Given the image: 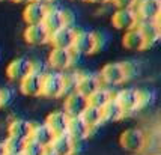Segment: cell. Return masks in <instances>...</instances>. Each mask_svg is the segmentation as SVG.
<instances>
[{"label": "cell", "instance_id": "6da1fadb", "mask_svg": "<svg viewBox=\"0 0 161 155\" xmlns=\"http://www.w3.org/2000/svg\"><path fill=\"white\" fill-rule=\"evenodd\" d=\"M103 47V35L98 32L75 30L72 51L77 54H93Z\"/></svg>", "mask_w": 161, "mask_h": 155}, {"label": "cell", "instance_id": "7a4b0ae2", "mask_svg": "<svg viewBox=\"0 0 161 155\" xmlns=\"http://www.w3.org/2000/svg\"><path fill=\"white\" fill-rule=\"evenodd\" d=\"M113 99L118 102V106L122 108V112L125 113V114L139 110L146 102L145 92L139 91V89H133V87L120 89L116 95H113Z\"/></svg>", "mask_w": 161, "mask_h": 155}, {"label": "cell", "instance_id": "3957f363", "mask_svg": "<svg viewBox=\"0 0 161 155\" xmlns=\"http://www.w3.org/2000/svg\"><path fill=\"white\" fill-rule=\"evenodd\" d=\"M65 92V80L63 74L51 71L42 74V86H41V97L45 98H60Z\"/></svg>", "mask_w": 161, "mask_h": 155}, {"label": "cell", "instance_id": "277c9868", "mask_svg": "<svg viewBox=\"0 0 161 155\" xmlns=\"http://www.w3.org/2000/svg\"><path fill=\"white\" fill-rule=\"evenodd\" d=\"M119 143L126 152L139 154V152L143 151L145 145H146V136L140 128H126L125 131L120 134Z\"/></svg>", "mask_w": 161, "mask_h": 155}, {"label": "cell", "instance_id": "5b68a950", "mask_svg": "<svg viewBox=\"0 0 161 155\" xmlns=\"http://www.w3.org/2000/svg\"><path fill=\"white\" fill-rule=\"evenodd\" d=\"M99 80L101 83H104L107 86H119L122 83H125L128 77H126V71H125V65L120 64V62H110V64H105L101 68L99 72Z\"/></svg>", "mask_w": 161, "mask_h": 155}, {"label": "cell", "instance_id": "8992f818", "mask_svg": "<svg viewBox=\"0 0 161 155\" xmlns=\"http://www.w3.org/2000/svg\"><path fill=\"white\" fill-rule=\"evenodd\" d=\"M32 71H35V64L27 59V57H17L14 60H11L9 65L6 66V75L12 81L20 83L23 78L29 75Z\"/></svg>", "mask_w": 161, "mask_h": 155}, {"label": "cell", "instance_id": "52a82bcc", "mask_svg": "<svg viewBox=\"0 0 161 155\" xmlns=\"http://www.w3.org/2000/svg\"><path fill=\"white\" fill-rule=\"evenodd\" d=\"M139 21H155L160 20L161 0H139L134 8Z\"/></svg>", "mask_w": 161, "mask_h": 155}, {"label": "cell", "instance_id": "ba28073f", "mask_svg": "<svg viewBox=\"0 0 161 155\" xmlns=\"http://www.w3.org/2000/svg\"><path fill=\"white\" fill-rule=\"evenodd\" d=\"M74 35H75V29L63 26V27L54 30L53 33H50L48 44L51 45V48L72 50V44H74Z\"/></svg>", "mask_w": 161, "mask_h": 155}, {"label": "cell", "instance_id": "9c48e42d", "mask_svg": "<svg viewBox=\"0 0 161 155\" xmlns=\"http://www.w3.org/2000/svg\"><path fill=\"white\" fill-rule=\"evenodd\" d=\"M74 60V51L72 50H59V48H51L48 53V65L51 69L56 72L60 71H66L71 68Z\"/></svg>", "mask_w": 161, "mask_h": 155}, {"label": "cell", "instance_id": "30bf717a", "mask_svg": "<svg viewBox=\"0 0 161 155\" xmlns=\"http://www.w3.org/2000/svg\"><path fill=\"white\" fill-rule=\"evenodd\" d=\"M47 149H48V155H74L77 151V143L65 133L54 136L53 141Z\"/></svg>", "mask_w": 161, "mask_h": 155}, {"label": "cell", "instance_id": "8fae6325", "mask_svg": "<svg viewBox=\"0 0 161 155\" xmlns=\"http://www.w3.org/2000/svg\"><path fill=\"white\" fill-rule=\"evenodd\" d=\"M89 106L87 98L83 97L77 91L71 92L68 95H65V102H63V112L66 113L69 118H77L86 110V107Z\"/></svg>", "mask_w": 161, "mask_h": 155}, {"label": "cell", "instance_id": "7c38bea8", "mask_svg": "<svg viewBox=\"0 0 161 155\" xmlns=\"http://www.w3.org/2000/svg\"><path fill=\"white\" fill-rule=\"evenodd\" d=\"M137 15L134 12V9H116L112 15V24L118 30H131L137 27Z\"/></svg>", "mask_w": 161, "mask_h": 155}, {"label": "cell", "instance_id": "4fadbf2b", "mask_svg": "<svg viewBox=\"0 0 161 155\" xmlns=\"http://www.w3.org/2000/svg\"><path fill=\"white\" fill-rule=\"evenodd\" d=\"M99 87H103V83H101L98 75H93V74H77L75 91L78 93H81L83 97L89 98L93 92L98 91Z\"/></svg>", "mask_w": 161, "mask_h": 155}, {"label": "cell", "instance_id": "5bb4252c", "mask_svg": "<svg viewBox=\"0 0 161 155\" xmlns=\"http://www.w3.org/2000/svg\"><path fill=\"white\" fill-rule=\"evenodd\" d=\"M42 74L39 71H32L20 81V91L26 97H41Z\"/></svg>", "mask_w": 161, "mask_h": 155}, {"label": "cell", "instance_id": "9a60e30c", "mask_svg": "<svg viewBox=\"0 0 161 155\" xmlns=\"http://www.w3.org/2000/svg\"><path fill=\"white\" fill-rule=\"evenodd\" d=\"M137 29L142 33L146 47H152L155 42H158L161 36V27H160V20L155 21H139L137 23Z\"/></svg>", "mask_w": 161, "mask_h": 155}, {"label": "cell", "instance_id": "2e32d148", "mask_svg": "<svg viewBox=\"0 0 161 155\" xmlns=\"http://www.w3.org/2000/svg\"><path fill=\"white\" fill-rule=\"evenodd\" d=\"M23 36L29 45H44V44H48L50 33L44 29L42 24H30L24 29Z\"/></svg>", "mask_w": 161, "mask_h": 155}, {"label": "cell", "instance_id": "e0dca14e", "mask_svg": "<svg viewBox=\"0 0 161 155\" xmlns=\"http://www.w3.org/2000/svg\"><path fill=\"white\" fill-rule=\"evenodd\" d=\"M68 120H69V116L63 110H56V112H51L50 114H47L44 124L51 130V133L54 136H59V134L66 133Z\"/></svg>", "mask_w": 161, "mask_h": 155}, {"label": "cell", "instance_id": "ac0fdd59", "mask_svg": "<svg viewBox=\"0 0 161 155\" xmlns=\"http://www.w3.org/2000/svg\"><path fill=\"white\" fill-rule=\"evenodd\" d=\"M32 127H33V124L26 119H12L8 127V134H9L8 137H14V139L26 141L30 139Z\"/></svg>", "mask_w": 161, "mask_h": 155}, {"label": "cell", "instance_id": "d6986e66", "mask_svg": "<svg viewBox=\"0 0 161 155\" xmlns=\"http://www.w3.org/2000/svg\"><path fill=\"white\" fill-rule=\"evenodd\" d=\"M42 26L44 29L48 32V33H53L54 30L63 27V18H62V11L57 6H53V5H48L47 6V11L44 14V18H42Z\"/></svg>", "mask_w": 161, "mask_h": 155}, {"label": "cell", "instance_id": "ffe728a7", "mask_svg": "<svg viewBox=\"0 0 161 155\" xmlns=\"http://www.w3.org/2000/svg\"><path fill=\"white\" fill-rule=\"evenodd\" d=\"M91 133L92 131L89 130V127L84 124L83 120H81L80 116H77V118H69L68 127H66V134H68L75 143L87 139Z\"/></svg>", "mask_w": 161, "mask_h": 155}, {"label": "cell", "instance_id": "44dd1931", "mask_svg": "<svg viewBox=\"0 0 161 155\" xmlns=\"http://www.w3.org/2000/svg\"><path fill=\"white\" fill-rule=\"evenodd\" d=\"M45 11H47L45 5L36 3V2H30L23 9V20H24V23L27 26H30V24H41Z\"/></svg>", "mask_w": 161, "mask_h": 155}, {"label": "cell", "instance_id": "7402d4cb", "mask_svg": "<svg viewBox=\"0 0 161 155\" xmlns=\"http://www.w3.org/2000/svg\"><path fill=\"white\" fill-rule=\"evenodd\" d=\"M122 45H124L126 50H131V51H142V50L147 48L146 42H145V39H143V36H142V33L139 32L137 27L124 32Z\"/></svg>", "mask_w": 161, "mask_h": 155}, {"label": "cell", "instance_id": "603a6c76", "mask_svg": "<svg viewBox=\"0 0 161 155\" xmlns=\"http://www.w3.org/2000/svg\"><path fill=\"white\" fill-rule=\"evenodd\" d=\"M54 139V134L51 133L45 124H33L32 127V134H30V140L36 141L38 145H41L44 148H48L50 143Z\"/></svg>", "mask_w": 161, "mask_h": 155}, {"label": "cell", "instance_id": "cb8c5ba5", "mask_svg": "<svg viewBox=\"0 0 161 155\" xmlns=\"http://www.w3.org/2000/svg\"><path fill=\"white\" fill-rule=\"evenodd\" d=\"M80 118H81V120H83L87 127H89L91 131H93L95 128L99 127V125L104 122V120H103V113H101V108H97V107H93V106L86 107V110L80 114Z\"/></svg>", "mask_w": 161, "mask_h": 155}, {"label": "cell", "instance_id": "d4e9b609", "mask_svg": "<svg viewBox=\"0 0 161 155\" xmlns=\"http://www.w3.org/2000/svg\"><path fill=\"white\" fill-rule=\"evenodd\" d=\"M112 99H113L112 92L108 91V89H105V87H99L98 91H95L87 98V102H89V106H93V107H97V108H103Z\"/></svg>", "mask_w": 161, "mask_h": 155}, {"label": "cell", "instance_id": "484cf974", "mask_svg": "<svg viewBox=\"0 0 161 155\" xmlns=\"http://www.w3.org/2000/svg\"><path fill=\"white\" fill-rule=\"evenodd\" d=\"M101 113H103V120H108V122H114V120H119L125 116V113L122 112V108L118 106V102L112 99L110 102H107L103 108H101Z\"/></svg>", "mask_w": 161, "mask_h": 155}, {"label": "cell", "instance_id": "4316f807", "mask_svg": "<svg viewBox=\"0 0 161 155\" xmlns=\"http://www.w3.org/2000/svg\"><path fill=\"white\" fill-rule=\"evenodd\" d=\"M21 155H48V149L38 145L33 140H26L24 141V146H23V152Z\"/></svg>", "mask_w": 161, "mask_h": 155}, {"label": "cell", "instance_id": "83f0119b", "mask_svg": "<svg viewBox=\"0 0 161 155\" xmlns=\"http://www.w3.org/2000/svg\"><path fill=\"white\" fill-rule=\"evenodd\" d=\"M24 141L14 139V137H8L5 140V148H6V155H20L23 152Z\"/></svg>", "mask_w": 161, "mask_h": 155}, {"label": "cell", "instance_id": "f1b7e54d", "mask_svg": "<svg viewBox=\"0 0 161 155\" xmlns=\"http://www.w3.org/2000/svg\"><path fill=\"white\" fill-rule=\"evenodd\" d=\"M139 0H110L116 9H134Z\"/></svg>", "mask_w": 161, "mask_h": 155}, {"label": "cell", "instance_id": "f546056e", "mask_svg": "<svg viewBox=\"0 0 161 155\" xmlns=\"http://www.w3.org/2000/svg\"><path fill=\"white\" fill-rule=\"evenodd\" d=\"M6 92H3L2 89H0V107L3 106V104H6Z\"/></svg>", "mask_w": 161, "mask_h": 155}, {"label": "cell", "instance_id": "4dcf8cb0", "mask_svg": "<svg viewBox=\"0 0 161 155\" xmlns=\"http://www.w3.org/2000/svg\"><path fill=\"white\" fill-rule=\"evenodd\" d=\"M33 2H36V3H41V5H45V6H48V5H51L54 0H33Z\"/></svg>", "mask_w": 161, "mask_h": 155}, {"label": "cell", "instance_id": "1f68e13d", "mask_svg": "<svg viewBox=\"0 0 161 155\" xmlns=\"http://www.w3.org/2000/svg\"><path fill=\"white\" fill-rule=\"evenodd\" d=\"M86 2H91V3H98V5H103V3H110V0H86Z\"/></svg>", "mask_w": 161, "mask_h": 155}, {"label": "cell", "instance_id": "d6a6232c", "mask_svg": "<svg viewBox=\"0 0 161 155\" xmlns=\"http://www.w3.org/2000/svg\"><path fill=\"white\" fill-rule=\"evenodd\" d=\"M0 155H6V148H5V141H0Z\"/></svg>", "mask_w": 161, "mask_h": 155}, {"label": "cell", "instance_id": "836d02e7", "mask_svg": "<svg viewBox=\"0 0 161 155\" xmlns=\"http://www.w3.org/2000/svg\"><path fill=\"white\" fill-rule=\"evenodd\" d=\"M12 2H15V3H24V5H27V3L33 2V0H12Z\"/></svg>", "mask_w": 161, "mask_h": 155}, {"label": "cell", "instance_id": "e575fe53", "mask_svg": "<svg viewBox=\"0 0 161 155\" xmlns=\"http://www.w3.org/2000/svg\"><path fill=\"white\" fill-rule=\"evenodd\" d=\"M72 2H86V0H72Z\"/></svg>", "mask_w": 161, "mask_h": 155}, {"label": "cell", "instance_id": "d590c367", "mask_svg": "<svg viewBox=\"0 0 161 155\" xmlns=\"http://www.w3.org/2000/svg\"><path fill=\"white\" fill-rule=\"evenodd\" d=\"M2 2H3V0H2Z\"/></svg>", "mask_w": 161, "mask_h": 155}, {"label": "cell", "instance_id": "8d00e7d4", "mask_svg": "<svg viewBox=\"0 0 161 155\" xmlns=\"http://www.w3.org/2000/svg\"><path fill=\"white\" fill-rule=\"evenodd\" d=\"M20 155H21V154H20Z\"/></svg>", "mask_w": 161, "mask_h": 155}]
</instances>
